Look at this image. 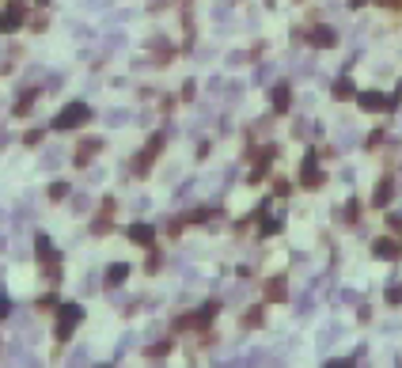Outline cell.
<instances>
[{"label": "cell", "instance_id": "6da1fadb", "mask_svg": "<svg viewBox=\"0 0 402 368\" xmlns=\"http://www.w3.org/2000/svg\"><path fill=\"white\" fill-rule=\"evenodd\" d=\"M91 118V110H88V103H69L61 114L53 118V129H76L80 122H88Z\"/></svg>", "mask_w": 402, "mask_h": 368}, {"label": "cell", "instance_id": "7a4b0ae2", "mask_svg": "<svg viewBox=\"0 0 402 368\" xmlns=\"http://www.w3.org/2000/svg\"><path fill=\"white\" fill-rule=\"evenodd\" d=\"M129 239H133V243H140V247H148L152 243V228L148 224H133L129 228Z\"/></svg>", "mask_w": 402, "mask_h": 368}, {"label": "cell", "instance_id": "3957f363", "mask_svg": "<svg viewBox=\"0 0 402 368\" xmlns=\"http://www.w3.org/2000/svg\"><path fill=\"white\" fill-rule=\"evenodd\" d=\"M126 277H129V266H126V262H114V266L107 269V281H114V285H122Z\"/></svg>", "mask_w": 402, "mask_h": 368}, {"label": "cell", "instance_id": "277c9868", "mask_svg": "<svg viewBox=\"0 0 402 368\" xmlns=\"http://www.w3.org/2000/svg\"><path fill=\"white\" fill-rule=\"evenodd\" d=\"M34 247H38V258H50V255H53V247H50V236H38V239H34Z\"/></svg>", "mask_w": 402, "mask_h": 368}, {"label": "cell", "instance_id": "5b68a950", "mask_svg": "<svg viewBox=\"0 0 402 368\" xmlns=\"http://www.w3.org/2000/svg\"><path fill=\"white\" fill-rule=\"evenodd\" d=\"M61 160H65V152H46V156L38 160V163H42V167L50 171V167H57V163H61Z\"/></svg>", "mask_w": 402, "mask_h": 368}, {"label": "cell", "instance_id": "8992f818", "mask_svg": "<svg viewBox=\"0 0 402 368\" xmlns=\"http://www.w3.org/2000/svg\"><path fill=\"white\" fill-rule=\"evenodd\" d=\"M126 118H129V110H118V106H114V110L107 114V125H122Z\"/></svg>", "mask_w": 402, "mask_h": 368}, {"label": "cell", "instance_id": "52a82bcc", "mask_svg": "<svg viewBox=\"0 0 402 368\" xmlns=\"http://www.w3.org/2000/svg\"><path fill=\"white\" fill-rule=\"evenodd\" d=\"M80 315H84V312H80V304H65V307H61V319H72V323H76Z\"/></svg>", "mask_w": 402, "mask_h": 368}, {"label": "cell", "instance_id": "ba28073f", "mask_svg": "<svg viewBox=\"0 0 402 368\" xmlns=\"http://www.w3.org/2000/svg\"><path fill=\"white\" fill-rule=\"evenodd\" d=\"M65 193H69V186H65V182H53V186H50V198H53V201L65 198Z\"/></svg>", "mask_w": 402, "mask_h": 368}, {"label": "cell", "instance_id": "9c48e42d", "mask_svg": "<svg viewBox=\"0 0 402 368\" xmlns=\"http://www.w3.org/2000/svg\"><path fill=\"white\" fill-rule=\"evenodd\" d=\"M80 288H84V293H91V288H99V277H95V274H91V277H84V281H80Z\"/></svg>", "mask_w": 402, "mask_h": 368}, {"label": "cell", "instance_id": "30bf717a", "mask_svg": "<svg viewBox=\"0 0 402 368\" xmlns=\"http://www.w3.org/2000/svg\"><path fill=\"white\" fill-rule=\"evenodd\" d=\"M88 361H91L88 350H76V353H72V364H88Z\"/></svg>", "mask_w": 402, "mask_h": 368}, {"label": "cell", "instance_id": "8fae6325", "mask_svg": "<svg viewBox=\"0 0 402 368\" xmlns=\"http://www.w3.org/2000/svg\"><path fill=\"white\" fill-rule=\"evenodd\" d=\"M8 312H12V300H8V296H4V293H0V319H4V315H8Z\"/></svg>", "mask_w": 402, "mask_h": 368}, {"label": "cell", "instance_id": "7c38bea8", "mask_svg": "<svg viewBox=\"0 0 402 368\" xmlns=\"http://www.w3.org/2000/svg\"><path fill=\"white\" fill-rule=\"evenodd\" d=\"M38 4H50V0H38Z\"/></svg>", "mask_w": 402, "mask_h": 368}, {"label": "cell", "instance_id": "4fadbf2b", "mask_svg": "<svg viewBox=\"0 0 402 368\" xmlns=\"http://www.w3.org/2000/svg\"><path fill=\"white\" fill-rule=\"evenodd\" d=\"M0 217H4V212H0Z\"/></svg>", "mask_w": 402, "mask_h": 368}]
</instances>
